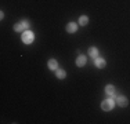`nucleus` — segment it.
Returning a JSON list of instances; mask_svg holds the SVG:
<instances>
[{
    "mask_svg": "<svg viewBox=\"0 0 130 124\" xmlns=\"http://www.w3.org/2000/svg\"><path fill=\"white\" fill-rule=\"evenodd\" d=\"M57 77L58 79H65V76H67V73H65V70H62V69H57Z\"/></svg>",
    "mask_w": 130,
    "mask_h": 124,
    "instance_id": "obj_12",
    "label": "nucleus"
},
{
    "mask_svg": "<svg viewBox=\"0 0 130 124\" xmlns=\"http://www.w3.org/2000/svg\"><path fill=\"white\" fill-rule=\"evenodd\" d=\"M89 55H90L91 58H97V55H98V50L95 48V47H91V48H89Z\"/></svg>",
    "mask_w": 130,
    "mask_h": 124,
    "instance_id": "obj_9",
    "label": "nucleus"
},
{
    "mask_svg": "<svg viewBox=\"0 0 130 124\" xmlns=\"http://www.w3.org/2000/svg\"><path fill=\"white\" fill-rule=\"evenodd\" d=\"M116 102H118V105L119 106H122V108H125V106H127V98L126 97H123V95H119V97L116 98Z\"/></svg>",
    "mask_w": 130,
    "mask_h": 124,
    "instance_id": "obj_3",
    "label": "nucleus"
},
{
    "mask_svg": "<svg viewBox=\"0 0 130 124\" xmlns=\"http://www.w3.org/2000/svg\"><path fill=\"white\" fill-rule=\"evenodd\" d=\"M57 68H58V62L55 59H50V61H48V69L57 70Z\"/></svg>",
    "mask_w": 130,
    "mask_h": 124,
    "instance_id": "obj_8",
    "label": "nucleus"
},
{
    "mask_svg": "<svg viewBox=\"0 0 130 124\" xmlns=\"http://www.w3.org/2000/svg\"><path fill=\"white\" fill-rule=\"evenodd\" d=\"M112 108H113V99H111V98L105 99V101H103V104H101V109L105 112L112 110Z\"/></svg>",
    "mask_w": 130,
    "mask_h": 124,
    "instance_id": "obj_1",
    "label": "nucleus"
},
{
    "mask_svg": "<svg viewBox=\"0 0 130 124\" xmlns=\"http://www.w3.org/2000/svg\"><path fill=\"white\" fill-rule=\"evenodd\" d=\"M14 30H17V32H22V30H25V28H24L22 22H18L14 25Z\"/></svg>",
    "mask_w": 130,
    "mask_h": 124,
    "instance_id": "obj_10",
    "label": "nucleus"
},
{
    "mask_svg": "<svg viewBox=\"0 0 130 124\" xmlns=\"http://www.w3.org/2000/svg\"><path fill=\"white\" fill-rule=\"evenodd\" d=\"M76 30H78V25H76L75 22H69L67 25V32L68 33H75Z\"/></svg>",
    "mask_w": 130,
    "mask_h": 124,
    "instance_id": "obj_6",
    "label": "nucleus"
},
{
    "mask_svg": "<svg viewBox=\"0 0 130 124\" xmlns=\"http://www.w3.org/2000/svg\"><path fill=\"white\" fill-rule=\"evenodd\" d=\"M22 42L25 43V44H30V43L33 42V33L30 32V30H25V32L22 33Z\"/></svg>",
    "mask_w": 130,
    "mask_h": 124,
    "instance_id": "obj_2",
    "label": "nucleus"
},
{
    "mask_svg": "<svg viewBox=\"0 0 130 124\" xmlns=\"http://www.w3.org/2000/svg\"><path fill=\"white\" fill-rule=\"evenodd\" d=\"M76 65H78V66H85L86 65V57L85 55H79L78 59H76Z\"/></svg>",
    "mask_w": 130,
    "mask_h": 124,
    "instance_id": "obj_7",
    "label": "nucleus"
},
{
    "mask_svg": "<svg viewBox=\"0 0 130 124\" xmlns=\"http://www.w3.org/2000/svg\"><path fill=\"white\" fill-rule=\"evenodd\" d=\"M105 92H107L109 97H113V95L116 94V88H115L112 84H108L107 87H105Z\"/></svg>",
    "mask_w": 130,
    "mask_h": 124,
    "instance_id": "obj_5",
    "label": "nucleus"
},
{
    "mask_svg": "<svg viewBox=\"0 0 130 124\" xmlns=\"http://www.w3.org/2000/svg\"><path fill=\"white\" fill-rule=\"evenodd\" d=\"M21 22H22V25H24V28H25V29L29 28V21H28V19H24V21H21Z\"/></svg>",
    "mask_w": 130,
    "mask_h": 124,
    "instance_id": "obj_13",
    "label": "nucleus"
},
{
    "mask_svg": "<svg viewBox=\"0 0 130 124\" xmlns=\"http://www.w3.org/2000/svg\"><path fill=\"white\" fill-rule=\"evenodd\" d=\"M105 64H107V62H105L104 58H98V57H97V58L94 59V65L98 68V69H103V68L105 66Z\"/></svg>",
    "mask_w": 130,
    "mask_h": 124,
    "instance_id": "obj_4",
    "label": "nucleus"
},
{
    "mask_svg": "<svg viewBox=\"0 0 130 124\" xmlns=\"http://www.w3.org/2000/svg\"><path fill=\"white\" fill-rule=\"evenodd\" d=\"M87 22H89V18L86 17V15H82V17L79 18V24L82 25V26H85V25H87Z\"/></svg>",
    "mask_w": 130,
    "mask_h": 124,
    "instance_id": "obj_11",
    "label": "nucleus"
}]
</instances>
